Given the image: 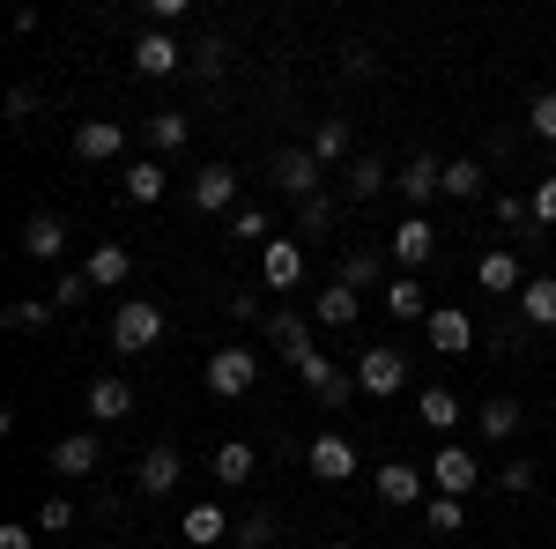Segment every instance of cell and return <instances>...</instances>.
<instances>
[{
  "label": "cell",
  "instance_id": "obj_1",
  "mask_svg": "<svg viewBox=\"0 0 556 549\" xmlns=\"http://www.w3.org/2000/svg\"><path fill=\"white\" fill-rule=\"evenodd\" d=\"M164 341V304L156 297H127L119 312H112V349L119 357H141V349H156Z\"/></svg>",
  "mask_w": 556,
  "mask_h": 549
},
{
  "label": "cell",
  "instance_id": "obj_2",
  "mask_svg": "<svg viewBox=\"0 0 556 549\" xmlns=\"http://www.w3.org/2000/svg\"><path fill=\"white\" fill-rule=\"evenodd\" d=\"M201 379H208L215 401H238V394H253V386H260V357L230 341V349H215V357H208V372H201Z\"/></svg>",
  "mask_w": 556,
  "mask_h": 549
},
{
  "label": "cell",
  "instance_id": "obj_3",
  "mask_svg": "<svg viewBox=\"0 0 556 549\" xmlns=\"http://www.w3.org/2000/svg\"><path fill=\"white\" fill-rule=\"evenodd\" d=\"M356 386H364V394H379V401H393V394H401V386H408V357H401V349H364V357H356Z\"/></svg>",
  "mask_w": 556,
  "mask_h": 549
},
{
  "label": "cell",
  "instance_id": "obj_4",
  "mask_svg": "<svg viewBox=\"0 0 556 549\" xmlns=\"http://www.w3.org/2000/svg\"><path fill=\"white\" fill-rule=\"evenodd\" d=\"M304 467H312L319 483H349V475H364V467H356V446H349L342 431H319V438L304 446Z\"/></svg>",
  "mask_w": 556,
  "mask_h": 549
},
{
  "label": "cell",
  "instance_id": "obj_5",
  "mask_svg": "<svg viewBox=\"0 0 556 549\" xmlns=\"http://www.w3.org/2000/svg\"><path fill=\"white\" fill-rule=\"evenodd\" d=\"M319 157H312V149H298V141H290V149H275V186H282V194H290V201H312V194H319Z\"/></svg>",
  "mask_w": 556,
  "mask_h": 549
},
{
  "label": "cell",
  "instance_id": "obj_6",
  "mask_svg": "<svg viewBox=\"0 0 556 549\" xmlns=\"http://www.w3.org/2000/svg\"><path fill=\"white\" fill-rule=\"evenodd\" d=\"M186 60H193V52H186L172 30H141V38H134V75H156V83H164V75L186 67Z\"/></svg>",
  "mask_w": 556,
  "mask_h": 549
},
{
  "label": "cell",
  "instance_id": "obj_7",
  "mask_svg": "<svg viewBox=\"0 0 556 549\" xmlns=\"http://www.w3.org/2000/svg\"><path fill=\"white\" fill-rule=\"evenodd\" d=\"M430 483H438V498H460V506H468V490L482 483V467H475L468 446H438V461H430Z\"/></svg>",
  "mask_w": 556,
  "mask_h": 549
},
{
  "label": "cell",
  "instance_id": "obj_8",
  "mask_svg": "<svg viewBox=\"0 0 556 549\" xmlns=\"http://www.w3.org/2000/svg\"><path fill=\"white\" fill-rule=\"evenodd\" d=\"M424 341L438 349V357H468L475 349V320L460 312V304H438V312L424 320Z\"/></svg>",
  "mask_w": 556,
  "mask_h": 549
},
{
  "label": "cell",
  "instance_id": "obj_9",
  "mask_svg": "<svg viewBox=\"0 0 556 549\" xmlns=\"http://www.w3.org/2000/svg\"><path fill=\"white\" fill-rule=\"evenodd\" d=\"M386 253L401 260V275L430 267V253H438V230H430V215H401V230H393V246H386Z\"/></svg>",
  "mask_w": 556,
  "mask_h": 549
},
{
  "label": "cell",
  "instance_id": "obj_10",
  "mask_svg": "<svg viewBox=\"0 0 556 549\" xmlns=\"http://www.w3.org/2000/svg\"><path fill=\"white\" fill-rule=\"evenodd\" d=\"M75 157H83V164H119V157H127V127H119V120H83V127H75Z\"/></svg>",
  "mask_w": 556,
  "mask_h": 549
},
{
  "label": "cell",
  "instance_id": "obj_11",
  "mask_svg": "<svg viewBox=\"0 0 556 549\" xmlns=\"http://www.w3.org/2000/svg\"><path fill=\"white\" fill-rule=\"evenodd\" d=\"M186 201H193L201 215H223L230 201H238V171H230V164H201V171H193V186H186Z\"/></svg>",
  "mask_w": 556,
  "mask_h": 549
},
{
  "label": "cell",
  "instance_id": "obj_12",
  "mask_svg": "<svg viewBox=\"0 0 556 549\" xmlns=\"http://www.w3.org/2000/svg\"><path fill=\"white\" fill-rule=\"evenodd\" d=\"M260 275H267V290H298L304 283V246L298 238H275V246H260Z\"/></svg>",
  "mask_w": 556,
  "mask_h": 549
},
{
  "label": "cell",
  "instance_id": "obj_13",
  "mask_svg": "<svg viewBox=\"0 0 556 549\" xmlns=\"http://www.w3.org/2000/svg\"><path fill=\"white\" fill-rule=\"evenodd\" d=\"M178 475H186L178 446H149V453H141V475H134V490H141V498H172Z\"/></svg>",
  "mask_w": 556,
  "mask_h": 549
},
{
  "label": "cell",
  "instance_id": "obj_14",
  "mask_svg": "<svg viewBox=\"0 0 556 549\" xmlns=\"http://www.w3.org/2000/svg\"><path fill=\"white\" fill-rule=\"evenodd\" d=\"M260 327H267V341H275L290 364H304V357H312V320H304V312H290V304H282V312H267Z\"/></svg>",
  "mask_w": 556,
  "mask_h": 549
},
{
  "label": "cell",
  "instance_id": "obj_15",
  "mask_svg": "<svg viewBox=\"0 0 556 549\" xmlns=\"http://www.w3.org/2000/svg\"><path fill=\"white\" fill-rule=\"evenodd\" d=\"M475 283L490 297H519L527 290V275H519V253H505V246H490V253L475 260Z\"/></svg>",
  "mask_w": 556,
  "mask_h": 549
},
{
  "label": "cell",
  "instance_id": "obj_16",
  "mask_svg": "<svg viewBox=\"0 0 556 549\" xmlns=\"http://www.w3.org/2000/svg\"><path fill=\"white\" fill-rule=\"evenodd\" d=\"M393 186H401V201H408V209H424L430 194H445V164H438V157H408Z\"/></svg>",
  "mask_w": 556,
  "mask_h": 549
},
{
  "label": "cell",
  "instance_id": "obj_17",
  "mask_svg": "<svg viewBox=\"0 0 556 549\" xmlns=\"http://www.w3.org/2000/svg\"><path fill=\"white\" fill-rule=\"evenodd\" d=\"M519 423H527V409H519L513 394H490V401L475 409V431H482L490 446H505V438H519Z\"/></svg>",
  "mask_w": 556,
  "mask_h": 549
},
{
  "label": "cell",
  "instance_id": "obj_18",
  "mask_svg": "<svg viewBox=\"0 0 556 549\" xmlns=\"http://www.w3.org/2000/svg\"><path fill=\"white\" fill-rule=\"evenodd\" d=\"M97 461H104V446H97V431H75V438H60L52 446V475H97Z\"/></svg>",
  "mask_w": 556,
  "mask_h": 549
},
{
  "label": "cell",
  "instance_id": "obj_19",
  "mask_svg": "<svg viewBox=\"0 0 556 549\" xmlns=\"http://www.w3.org/2000/svg\"><path fill=\"white\" fill-rule=\"evenodd\" d=\"M371 490H379V506H416L424 498V475L408 461H386V467H371Z\"/></svg>",
  "mask_w": 556,
  "mask_h": 549
},
{
  "label": "cell",
  "instance_id": "obj_20",
  "mask_svg": "<svg viewBox=\"0 0 556 549\" xmlns=\"http://www.w3.org/2000/svg\"><path fill=\"white\" fill-rule=\"evenodd\" d=\"M83 275H89V283H97V290H119V283H127V275H134V253H127V246H119V238H104V246H97V253L83 260Z\"/></svg>",
  "mask_w": 556,
  "mask_h": 549
},
{
  "label": "cell",
  "instance_id": "obj_21",
  "mask_svg": "<svg viewBox=\"0 0 556 549\" xmlns=\"http://www.w3.org/2000/svg\"><path fill=\"white\" fill-rule=\"evenodd\" d=\"M379 304L393 312V320H430V312H438V304H430V290L416 283V275H393V283L379 290Z\"/></svg>",
  "mask_w": 556,
  "mask_h": 549
},
{
  "label": "cell",
  "instance_id": "obj_22",
  "mask_svg": "<svg viewBox=\"0 0 556 549\" xmlns=\"http://www.w3.org/2000/svg\"><path fill=\"white\" fill-rule=\"evenodd\" d=\"M178 535H186L193 549H215V542H230L238 527L223 520V506H186V520H178Z\"/></svg>",
  "mask_w": 556,
  "mask_h": 549
},
{
  "label": "cell",
  "instance_id": "obj_23",
  "mask_svg": "<svg viewBox=\"0 0 556 549\" xmlns=\"http://www.w3.org/2000/svg\"><path fill=\"white\" fill-rule=\"evenodd\" d=\"M89 416L97 423H127L134 416V386L127 379H89Z\"/></svg>",
  "mask_w": 556,
  "mask_h": 549
},
{
  "label": "cell",
  "instance_id": "obj_24",
  "mask_svg": "<svg viewBox=\"0 0 556 549\" xmlns=\"http://www.w3.org/2000/svg\"><path fill=\"white\" fill-rule=\"evenodd\" d=\"M334 283H349L356 297L379 290V283H386V253H379V246H356V253H342V275H334Z\"/></svg>",
  "mask_w": 556,
  "mask_h": 549
},
{
  "label": "cell",
  "instance_id": "obj_25",
  "mask_svg": "<svg viewBox=\"0 0 556 549\" xmlns=\"http://www.w3.org/2000/svg\"><path fill=\"white\" fill-rule=\"evenodd\" d=\"M119 186H127V201L156 209V201H164V164H156V157H134V164L119 171Z\"/></svg>",
  "mask_w": 556,
  "mask_h": 549
},
{
  "label": "cell",
  "instance_id": "obj_26",
  "mask_svg": "<svg viewBox=\"0 0 556 549\" xmlns=\"http://www.w3.org/2000/svg\"><path fill=\"white\" fill-rule=\"evenodd\" d=\"M416 416H424L430 431H438V438L453 446V431H460V401H453L445 386H424V394H416Z\"/></svg>",
  "mask_w": 556,
  "mask_h": 549
},
{
  "label": "cell",
  "instance_id": "obj_27",
  "mask_svg": "<svg viewBox=\"0 0 556 549\" xmlns=\"http://www.w3.org/2000/svg\"><path fill=\"white\" fill-rule=\"evenodd\" d=\"M356 312H364V297L349 290V283H327L319 304H312V320H319V327H356Z\"/></svg>",
  "mask_w": 556,
  "mask_h": 549
},
{
  "label": "cell",
  "instance_id": "obj_28",
  "mask_svg": "<svg viewBox=\"0 0 556 549\" xmlns=\"http://www.w3.org/2000/svg\"><path fill=\"white\" fill-rule=\"evenodd\" d=\"M519 320H527V327H556V275H527V290H519Z\"/></svg>",
  "mask_w": 556,
  "mask_h": 549
},
{
  "label": "cell",
  "instance_id": "obj_29",
  "mask_svg": "<svg viewBox=\"0 0 556 549\" xmlns=\"http://www.w3.org/2000/svg\"><path fill=\"white\" fill-rule=\"evenodd\" d=\"M23 253H30V260H60V253H67L60 215H30V223H23Z\"/></svg>",
  "mask_w": 556,
  "mask_h": 549
},
{
  "label": "cell",
  "instance_id": "obj_30",
  "mask_svg": "<svg viewBox=\"0 0 556 549\" xmlns=\"http://www.w3.org/2000/svg\"><path fill=\"white\" fill-rule=\"evenodd\" d=\"M342 186H349V201H379L386 186H393V171H386L379 157H356V164H349V178H342Z\"/></svg>",
  "mask_w": 556,
  "mask_h": 549
},
{
  "label": "cell",
  "instance_id": "obj_31",
  "mask_svg": "<svg viewBox=\"0 0 556 549\" xmlns=\"http://www.w3.org/2000/svg\"><path fill=\"white\" fill-rule=\"evenodd\" d=\"M215 475H223V490L253 483V446H245V438H223V446H215Z\"/></svg>",
  "mask_w": 556,
  "mask_h": 549
},
{
  "label": "cell",
  "instance_id": "obj_32",
  "mask_svg": "<svg viewBox=\"0 0 556 549\" xmlns=\"http://www.w3.org/2000/svg\"><path fill=\"white\" fill-rule=\"evenodd\" d=\"M304 149H312V157H319V164H342V157H349V120H319V127H312V141H304Z\"/></svg>",
  "mask_w": 556,
  "mask_h": 549
},
{
  "label": "cell",
  "instance_id": "obj_33",
  "mask_svg": "<svg viewBox=\"0 0 556 549\" xmlns=\"http://www.w3.org/2000/svg\"><path fill=\"white\" fill-rule=\"evenodd\" d=\"M186 134H193L186 112H156V120H149V149H156V157H172V149H186Z\"/></svg>",
  "mask_w": 556,
  "mask_h": 549
},
{
  "label": "cell",
  "instance_id": "obj_34",
  "mask_svg": "<svg viewBox=\"0 0 556 549\" xmlns=\"http://www.w3.org/2000/svg\"><path fill=\"white\" fill-rule=\"evenodd\" d=\"M52 312H60L52 297H15V304H8V327H15V335H38V327H52Z\"/></svg>",
  "mask_w": 556,
  "mask_h": 549
},
{
  "label": "cell",
  "instance_id": "obj_35",
  "mask_svg": "<svg viewBox=\"0 0 556 549\" xmlns=\"http://www.w3.org/2000/svg\"><path fill=\"white\" fill-rule=\"evenodd\" d=\"M334 215H342L334 194H312V201L298 209V230H304V238H327V230H334Z\"/></svg>",
  "mask_w": 556,
  "mask_h": 549
},
{
  "label": "cell",
  "instance_id": "obj_36",
  "mask_svg": "<svg viewBox=\"0 0 556 549\" xmlns=\"http://www.w3.org/2000/svg\"><path fill=\"white\" fill-rule=\"evenodd\" d=\"M475 194H482V164L475 157H453L445 164V201H475Z\"/></svg>",
  "mask_w": 556,
  "mask_h": 549
},
{
  "label": "cell",
  "instance_id": "obj_37",
  "mask_svg": "<svg viewBox=\"0 0 556 549\" xmlns=\"http://www.w3.org/2000/svg\"><path fill=\"white\" fill-rule=\"evenodd\" d=\"M186 67H193L201 83H223V67H230V45H223V38H201V45H193V60H186Z\"/></svg>",
  "mask_w": 556,
  "mask_h": 549
},
{
  "label": "cell",
  "instance_id": "obj_38",
  "mask_svg": "<svg viewBox=\"0 0 556 549\" xmlns=\"http://www.w3.org/2000/svg\"><path fill=\"white\" fill-rule=\"evenodd\" d=\"M230 238H238V246H275V238H267V209H238L230 215Z\"/></svg>",
  "mask_w": 556,
  "mask_h": 549
},
{
  "label": "cell",
  "instance_id": "obj_39",
  "mask_svg": "<svg viewBox=\"0 0 556 549\" xmlns=\"http://www.w3.org/2000/svg\"><path fill=\"white\" fill-rule=\"evenodd\" d=\"M490 483H497V490H505V498H527V490H534V461H519V453H513V461L497 467V475H490Z\"/></svg>",
  "mask_w": 556,
  "mask_h": 549
},
{
  "label": "cell",
  "instance_id": "obj_40",
  "mask_svg": "<svg viewBox=\"0 0 556 549\" xmlns=\"http://www.w3.org/2000/svg\"><path fill=\"white\" fill-rule=\"evenodd\" d=\"M30 527H38V535H67V527H75V506H67V498H45Z\"/></svg>",
  "mask_w": 556,
  "mask_h": 549
},
{
  "label": "cell",
  "instance_id": "obj_41",
  "mask_svg": "<svg viewBox=\"0 0 556 549\" xmlns=\"http://www.w3.org/2000/svg\"><path fill=\"white\" fill-rule=\"evenodd\" d=\"M230 542H238V549H267V542H275V520H267V512H245Z\"/></svg>",
  "mask_w": 556,
  "mask_h": 549
},
{
  "label": "cell",
  "instance_id": "obj_42",
  "mask_svg": "<svg viewBox=\"0 0 556 549\" xmlns=\"http://www.w3.org/2000/svg\"><path fill=\"white\" fill-rule=\"evenodd\" d=\"M298 379L312 386V394H327V386L342 379V372H334V357H319V349H312V357H304V364H298Z\"/></svg>",
  "mask_w": 556,
  "mask_h": 549
},
{
  "label": "cell",
  "instance_id": "obj_43",
  "mask_svg": "<svg viewBox=\"0 0 556 549\" xmlns=\"http://www.w3.org/2000/svg\"><path fill=\"white\" fill-rule=\"evenodd\" d=\"M89 290H97V283L75 267V275H60V283H52V304H60V312H67V304H89Z\"/></svg>",
  "mask_w": 556,
  "mask_h": 549
},
{
  "label": "cell",
  "instance_id": "obj_44",
  "mask_svg": "<svg viewBox=\"0 0 556 549\" xmlns=\"http://www.w3.org/2000/svg\"><path fill=\"white\" fill-rule=\"evenodd\" d=\"M527 127L542 134V141H556V89H542V97L527 104Z\"/></svg>",
  "mask_w": 556,
  "mask_h": 549
},
{
  "label": "cell",
  "instance_id": "obj_45",
  "mask_svg": "<svg viewBox=\"0 0 556 549\" xmlns=\"http://www.w3.org/2000/svg\"><path fill=\"white\" fill-rule=\"evenodd\" d=\"M424 520H430V535H453V527H460V498H430Z\"/></svg>",
  "mask_w": 556,
  "mask_h": 549
},
{
  "label": "cell",
  "instance_id": "obj_46",
  "mask_svg": "<svg viewBox=\"0 0 556 549\" xmlns=\"http://www.w3.org/2000/svg\"><path fill=\"white\" fill-rule=\"evenodd\" d=\"M490 209H497V223H534V201H519V194H497Z\"/></svg>",
  "mask_w": 556,
  "mask_h": 549
},
{
  "label": "cell",
  "instance_id": "obj_47",
  "mask_svg": "<svg viewBox=\"0 0 556 549\" xmlns=\"http://www.w3.org/2000/svg\"><path fill=\"white\" fill-rule=\"evenodd\" d=\"M0 549H38V527H30V520H8V527H0Z\"/></svg>",
  "mask_w": 556,
  "mask_h": 549
},
{
  "label": "cell",
  "instance_id": "obj_48",
  "mask_svg": "<svg viewBox=\"0 0 556 549\" xmlns=\"http://www.w3.org/2000/svg\"><path fill=\"white\" fill-rule=\"evenodd\" d=\"M30 112H38V89L15 83V89H8V120H30Z\"/></svg>",
  "mask_w": 556,
  "mask_h": 549
},
{
  "label": "cell",
  "instance_id": "obj_49",
  "mask_svg": "<svg viewBox=\"0 0 556 549\" xmlns=\"http://www.w3.org/2000/svg\"><path fill=\"white\" fill-rule=\"evenodd\" d=\"M534 223H556V171L534 186Z\"/></svg>",
  "mask_w": 556,
  "mask_h": 549
},
{
  "label": "cell",
  "instance_id": "obj_50",
  "mask_svg": "<svg viewBox=\"0 0 556 549\" xmlns=\"http://www.w3.org/2000/svg\"><path fill=\"white\" fill-rule=\"evenodd\" d=\"M327 549H349V542H327Z\"/></svg>",
  "mask_w": 556,
  "mask_h": 549
},
{
  "label": "cell",
  "instance_id": "obj_51",
  "mask_svg": "<svg viewBox=\"0 0 556 549\" xmlns=\"http://www.w3.org/2000/svg\"><path fill=\"white\" fill-rule=\"evenodd\" d=\"M97 549H112V542H97Z\"/></svg>",
  "mask_w": 556,
  "mask_h": 549
}]
</instances>
